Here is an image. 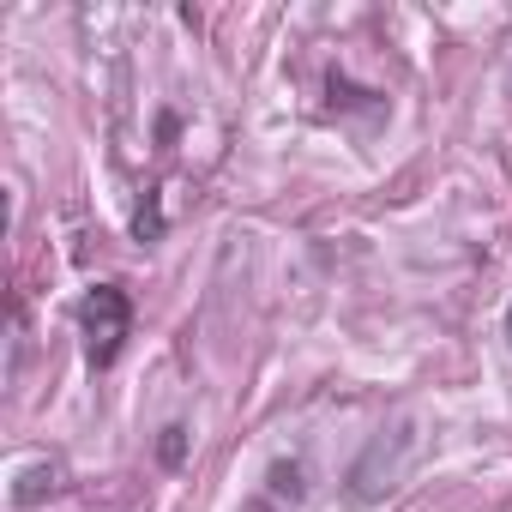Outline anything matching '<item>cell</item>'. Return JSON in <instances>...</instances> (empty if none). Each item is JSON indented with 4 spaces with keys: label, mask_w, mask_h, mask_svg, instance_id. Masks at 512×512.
<instances>
[{
    "label": "cell",
    "mask_w": 512,
    "mask_h": 512,
    "mask_svg": "<svg viewBox=\"0 0 512 512\" xmlns=\"http://www.w3.org/2000/svg\"><path fill=\"white\" fill-rule=\"evenodd\" d=\"M79 326H85V356H91V368H115L127 332H133V302H127V290L97 284V290L79 302Z\"/></svg>",
    "instance_id": "6da1fadb"
},
{
    "label": "cell",
    "mask_w": 512,
    "mask_h": 512,
    "mask_svg": "<svg viewBox=\"0 0 512 512\" xmlns=\"http://www.w3.org/2000/svg\"><path fill=\"white\" fill-rule=\"evenodd\" d=\"M49 488H55V470H49V464H37V470H25V476H19V488H13V506H37Z\"/></svg>",
    "instance_id": "7a4b0ae2"
},
{
    "label": "cell",
    "mask_w": 512,
    "mask_h": 512,
    "mask_svg": "<svg viewBox=\"0 0 512 512\" xmlns=\"http://www.w3.org/2000/svg\"><path fill=\"white\" fill-rule=\"evenodd\" d=\"M181 452H187V428H181V422H169V428H163V440H157V458H163V464H181Z\"/></svg>",
    "instance_id": "3957f363"
},
{
    "label": "cell",
    "mask_w": 512,
    "mask_h": 512,
    "mask_svg": "<svg viewBox=\"0 0 512 512\" xmlns=\"http://www.w3.org/2000/svg\"><path fill=\"white\" fill-rule=\"evenodd\" d=\"M506 338H512V308H506Z\"/></svg>",
    "instance_id": "277c9868"
}]
</instances>
